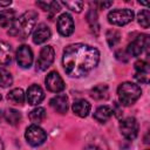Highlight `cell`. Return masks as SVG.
<instances>
[{"mask_svg":"<svg viewBox=\"0 0 150 150\" xmlns=\"http://www.w3.org/2000/svg\"><path fill=\"white\" fill-rule=\"evenodd\" d=\"M50 35H52V32L49 27L46 23H39L33 32V42L36 45L45 43L47 40L50 39Z\"/></svg>","mask_w":150,"mask_h":150,"instance_id":"cell-12","label":"cell"},{"mask_svg":"<svg viewBox=\"0 0 150 150\" xmlns=\"http://www.w3.org/2000/svg\"><path fill=\"white\" fill-rule=\"evenodd\" d=\"M105 38H107V42H108V45H109L110 47H114L116 43L120 42L121 34H120L117 30H115V29H110V30L107 32Z\"/></svg>","mask_w":150,"mask_h":150,"instance_id":"cell-24","label":"cell"},{"mask_svg":"<svg viewBox=\"0 0 150 150\" xmlns=\"http://www.w3.org/2000/svg\"><path fill=\"white\" fill-rule=\"evenodd\" d=\"M138 122L134 117H127L121 121L120 123V130L124 138L127 139H135L138 135Z\"/></svg>","mask_w":150,"mask_h":150,"instance_id":"cell-7","label":"cell"},{"mask_svg":"<svg viewBox=\"0 0 150 150\" xmlns=\"http://www.w3.org/2000/svg\"><path fill=\"white\" fill-rule=\"evenodd\" d=\"M25 137H26V141H27V143L29 145H32V146H39V145L43 144L45 141L47 139V134L39 125L32 124V125H29L26 129Z\"/></svg>","mask_w":150,"mask_h":150,"instance_id":"cell-5","label":"cell"},{"mask_svg":"<svg viewBox=\"0 0 150 150\" xmlns=\"http://www.w3.org/2000/svg\"><path fill=\"white\" fill-rule=\"evenodd\" d=\"M12 4V1L11 0H8V1H0V7H5V6H9Z\"/></svg>","mask_w":150,"mask_h":150,"instance_id":"cell-33","label":"cell"},{"mask_svg":"<svg viewBox=\"0 0 150 150\" xmlns=\"http://www.w3.org/2000/svg\"><path fill=\"white\" fill-rule=\"evenodd\" d=\"M86 150H101V149H98V148H96V146H93V145H91V146H88Z\"/></svg>","mask_w":150,"mask_h":150,"instance_id":"cell-34","label":"cell"},{"mask_svg":"<svg viewBox=\"0 0 150 150\" xmlns=\"http://www.w3.org/2000/svg\"><path fill=\"white\" fill-rule=\"evenodd\" d=\"M90 95L94 100H97V101L107 100L109 97V88L107 84H97L91 89Z\"/></svg>","mask_w":150,"mask_h":150,"instance_id":"cell-19","label":"cell"},{"mask_svg":"<svg viewBox=\"0 0 150 150\" xmlns=\"http://www.w3.org/2000/svg\"><path fill=\"white\" fill-rule=\"evenodd\" d=\"M135 69L136 73H146L149 74V63L144 60H138L135 62Z\"/></svg>","mask_w":150,"mask_h":150,"instance_id":"cell-27","label":"cell"},{"mask_svg":"<svg viewBox=\"0 0 150 150\" xmlns=\"http://www.w3.org/2000/svg\"><path fill=\"white\" fill-rule=\"evenodd\" d=\"M36 6L41 7V9H43L45 12H49L50 9V2H42V1H38Z\"/></svg>","mask_w":150,"mask_h":150,"instance_id":"cell-30","label":"cell"},{"mask_svg":"<svg viewBox=\"0 0 150 150\" xmlns=\"http://www.w3.org/2000/svg\"><path fill=\"white\" fill-rule=\"evenodd\" d=\"M50 107L59 114H66L68 110V97L66 94H59L49 101Z\"/></svg>","mask_w":150,"mask_h":150,"instance_id":"cell-14","label":"cell"},{"mask_svg":"<svg viewBox=\"0 0 150 150\" xmlns=\"http://www.w3.org/2000/svg\"><path fill=\"white\" fill-rule=\"evenodd\" d=\"M138 23L143 27V28H149V23H150V13L148 9H143L138 13Z\"/></svg>","mask_w":150,"mask_h":150,"instance_id":"cell-25","label":"cell"},{"mask_svg":"<svg viewBox=\"0 0 150 150\" xmlns=\"http://www.w3.org/2000/svg\"><path fill=\"white\" fill-rule=\"evenodd\" d=\"M55 52L52 46H45L39 54V57L36 60V68L40 70H46L49 68L54 61Z\"/></svg>","mask_w":150,"mask_h":150,"instance_id":"cell-8","label":"cell"},{"mask_svg":"<svg viewBox=\"0 0 150 150\" xmlns=\"http://www.w3.org/2000/svg\"><path fill=\"white\" fill-rule=\"evenodd\" d=\"M73 111L80 117H86L90 111V103L83 98L76 100L73 103Z\"/></svg>","mask_w":150,"mask_h":150,"instance_id":"cell-15","label":"cell"},{"mask_svg":"<svg viewBox=\"0 0 150 150\" xmlns=\"http://www.w3.org/2000/svg\"><path fill=\"white\" fill-rule=\"evenodd\" d=\"M0 100H1V95H0Z\"/></svg>","mask_w":150,"mask_h":150,"instance_id":"cell-36","label":"cell"},{"mask_svg":"<svg viewBox=\"0 0 150 150\" xmlns=\"http://www.w3.org/2000/svg\"><path fill=\"white\" fill-rule=\"evenodd\" d=\"M0 150H4V144H2V141L0 138Z\"/></svg>","mask_w":150,"mask_h":150,"instance_id":"cell-35","label":"cell"},{"mask_svg":"<svg viewBox=\"0 0 150 150\" xmlns=\"http://www.w3.org/2000/svg\"><path fill=\"white\" fill-rule=\"evenodd\" d=\"M45 98V93L42 90V88L38 84H33L28 88L27 90V101L29 104L32 105H38L39 103H41Z\"/></svg>","mask_w":150,"mask_h":150,"instance_id":"cell-13","label":"cell"},{"mask_svg":"<svg viewBox=\"0 0 150 150\" xmlns=\"http://www.w3.org/2000/svg\"><path fill=\"white\" fill-rule=\"evenodd\" d=\"M111 116H112V109L109 105L98 107L94 112V118L100 123H105Z\"/></svg>","mask_w":150,"mask_h":150,"instance_id":"cell-18","label":"cell"},{"mask_svg":"<svg viewBox=\"0 0 150 150\" xmlns=\"http://www.w3.org/2000/svg\"><path fill=\"white\" fill-rule=\"evenodd\" d=\"M45 83H46L47 89L49 91H53V93H60L66 87L62 77L59 75L57 71H50V73H48V75L45 79Z\"/></svg>","mask_w":150,"mask_h":150,"instance_id":"cell-10","label":"cell"},{"mask_svg":"<svg viewBox=\"0 0 150 150\" xmlns=\"http://www.w3.org/2000/svg\"><path fill=\"white\" fill-rule=\"evenodd\" d=\"M12 82H13V79H12V75L9 74V71H7L4 68H0V87H2V88L9 87L12 84Z\"/></svg>","mask_w":150,"mask_h":150,"instance_id":"cell-23","label":"cell"},{"mask_svg":"<svg viewBox=\"0 0 150 150\" xmlns=\"http://www.w3.org/2000/svg\"><path fill=\"white\" fill-rule=\"evenodd\" d=\"M56 27H57V32L62 36H69V35H71L73 32H74V20L71 18V15L68 14V13L61 14L59 16V19H57Z\"/></svg>","mask_w":150,"mask_h":150,"instance_id":"cell-9","label":"cell"},{"mask_svg":"<svg viewBox=\"0 0 150 150\" xmlns=\"http://www.w3.org/2000/svg\"><path fill=\"white\" fill-rule=\"evenodd\" d=\"M7 100H8L12 104H15V105H21V104H23V102H25V94H23V90H22L21 88L12 89V90L7 94Z\"/></svg>","mask_w":150,"mask_h":150,"instance_id":"cell-20","label":"cell"},{"mask_svg":"<svg viewBox=\"0 0 150 150\" xmlns=\"http://www.w3.org/2000/svg\"><path fill=\"white\" fill-rule=\"evenodd\" d=\"M16 20V14L15 11L13 9H4L0 12V27L7 28L11 27L14 21Z\"/></svg>","mask_w":150,"mask_h":150,"instance_id":"cell-16","label":"cell"},{"mask_svg":"<svg viewBox=\"0 0 150 150\" xmlns=\"http://www.w3.org/2000/svg\"><path fill=\"white\" fill-rule=\"evenodd\" d=\"M146 150H148V149H146Z\"/></svg>","mask_w":150,"mask_h":150,"instance_id":"cell-37","label":"cell"},{"mask_svg":"<svg viewBox=\"0 0 150 150\" xmlns=\"http://www.w3.org/2000/svg\"><path fill=\"white\" fill-rule=\"evenodd\" d=\"M28 117H29V120H30L34 124H39V123H41V122L46 118V110H45L43 108H41V107H38V108L33 109V110L29 112Z\"/></svg>","mask_w":150,"mask_h":150,"instance_id":"cell-21","label":"cell"},{"mask_svg":"<svg viewBox=\"0 0 150 150\" xmlns=\"http://www.w3.org/2000/svg\"><path fill=\"white\" fill-rule=\"evenodd\" d=\"M116 114V116L117 117H121V115H122V110L120 109V107H118V104L117 103H115L114 104V107H112V114Z\"/></svg>","mask_w":150,"mask_h":150,"instance_id":"cell-31","label":"cell"},{"mask_svg":"<svg viewBox=\"0 0 150 150\" xmlns=\"http://www.w3.org/2000/svg\"><path fill=\"white\" fill-rule=\"evenodd\" d=\"M62 5H64L68 9H71L73 12H76V13H80L83 8L82 1H63Z\"/></svg>","mask_w":150,"mask_h":150,"instance_id":"cell-26","label":"cell"},{"mask_svg":"<svg viewBox=\"0 0 150 150\" xmlns=\"http://www.w3.org/2000/svg\"><path fill=\"white\" fill-rule=\"evenodd\" d=\"M115 56L117 60L122 61V62H127L129 60V54L125 52V50H122V49H118L116 53H115Z\"/></svg>","mask_w":150,"mask_h":150,"instance_id":"cell-28","label":"cell"},{"mask_svg":"<svg viewBox=\"0 0 150 150\" xmlns=\"http://www.w3.org/2000/svg\"><path fill=\"white\" fill-rule=\"evenodd\" d=\"M36 19H38V14L34 11L25 12L19 18H16L14 23L11 26L8 30V35L20 39L28 38V35L33 32V28L35 27Z\"/></svg>","mask_w":150,"mask_h":150,"instance_id":"cell-2","label":"cell"},{"mask_svg":"<svg viewBox=\"0 0 150 150\" xmlns=\"http://www.w3.org/2000/svg\"><path fill=\"white\" fill-rule=\"evenodd\" d=\"M4 116H5V120L12 125H16L21 121V114L15 109H7Z\"/></svg>","mask_w":150,"mask_h":150,"instance_id":"cell-22","label":"cell"},{"mask_svg":"<svg viewBox=\"0 0 150 150\" xmlns=\"http://www.w3.org/2000/svg\"><path fill=\"white\" fill-rule=\"evenodd\" d=\"M12 61V47L8 42L0 40V64H8Z\"/></svg>","mask_w":150,"mask_h":150,"instance_id":"cell-17","label":"cell"},{"mask_svg":"<svg viewBox=\"0 0 150 150\" xmlns=\"http://www.w3.org/2000/svg\"><path fill=\"white\" fill-rule=\"evenodd\" d=\"M100 61V52L86 43L69 45L63 50L62 64L70 77H82L90 73Z\"/></svg>","mask_w":150,"mask_h":150,"instance_id":"cell-1","label":"cell"},{"mask_svg":"<svg viewBox=\"0 0 150 150\" xmlns=\"http://www.w3.org/2000/svg\"><path fill=\"white\" fill-rule=\"evenodd\" d=\"M16 62L21 68H29L33 62V52L27 45H22L16 50Z\"/></svg>","mask_w":150,"mask_h":150,"instance_id":"cell-11","label":"cell"},{"mask_svg":"<svg viewBox=\"0 0 150 150\" xmlns=\"http://www.w3.org/2000/svg\"><path fill=\"white\" fill-rule=\"evenodd\" d=\"M96 5H97V6H100V7H101V9H104V8L110 7V6L112 5V2H97Z\"/></svg>","mask_w":150,"mask_h":150,"instance_id":"cell-32","label":"cell"},{"mask_svg":"<svg viewBox=\"0 0 150 150\" xmlns=\"http://www.w3.org/2000/svg\"><path fill=\"white\" fill-rule=\"evenodd\" d=\"M134 19V12L128 8L112 9L108 14V21L115 26H124L131 22Z\"/></svg>","mask_w":150,"mask_h":150,"instance_id":"cell-4","label":"cell"},{"mask_svg":"<svg viewBox=\"0 0 150 150\" xmlns=\"http://www.w3.org/2000/svg\"><path fill=\"white\" fill-rule=\"evenodd\" d=\"M135 79L141 82V83H148L149 81V74L146 73H136L135 74Z\"/></svg>","mask_w":150,"mask_h":150,"instance_id":"cell-29","label":"cell"},{"mask_svg":"<svg viewBox=\"0 0 150 150\" xmlns=\"http://www.w3.org/2000/svg\"><path fill=\"white\" fill-rule=\"evenodd\" d=\"M148 47H149V36L146 34H141L128 45L127 53L129 54V56L136 57L139 56Z\"/></svg>","mask_w":150,"mask_h":150,"instance_id":"cell-6","label":"cell"},{"mask_svg":"<svg viewBox=\"0 0 150 150\" xmlns=\"http://www.w3.org/2000/svg\"><path fill=\"white\" fill-rule=\"evenodd\" d=\"M142 90L141 88L132 83V82H123L117 88V95L121 104L123 105H131L134 104L141 96Z\"/></svg>","mask_w":150,"mask_h":150,"instance_id":"cell-3","label":"cell"}]
</instances>
